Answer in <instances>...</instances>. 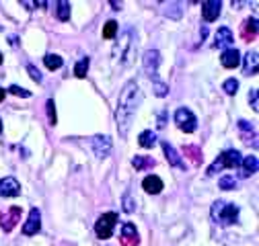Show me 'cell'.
<instances>
[{"instance_id": "29", "label": "cell", "mask_w": 259, "mask_h": 246, "mask_svg": "<svg viewBox=\"0 0 259 246\" xmlns=\"http://www.w3.org/2000/svg\"><path fill=\"white\" fill-rule=\"evenodd\" d=\"M222 90L226 92V95H237V90H239V80L229 78V80L222 84Z\"/></svg>"}, {"instance_id": "32", "label": "cell", "mask_w": 259, "mask_h": 246, "mask_svg": "<svg viewBox=\"0 0 259 246\" xmlns=\"http://www.w3.org/2000/svg\"><path fill=\"white\" fill-rule=\"evenodd\" d=\"M123 211H127V213L136 211V201L132 199V193H130V191L123 195Z\"/></svg>"}, {"instance_id": "37", "label": "cell", "mask_w": 259, "mask_h": 246, "mask_svg": "<svg viewBox=\"0 0 259 246\" xmlns=\"http://www.w3.org/2000/svg\"><path fill=\"white\" fill-rule=\"evenodd\" d=\"M158 128H165L167 126V111H160L158 113V123H156Z\"/></svg>"}, {"instance_id": "41", "label": "cell", "mask_w": 259, "mask_h": 246, "mask_svg": "<svg viewBox=\"0 0 259 246\" xmlns=\"http://www.w3.org/2000/svg\"><path fill=\"white\" fill-rule=\"evenodd\" d=\"M0 132H3V119H0Z\"/></svg>"}, {"instance_id": "42", "label": "cell", "mask_w": 259, "mask_h": 246, "mask_svg": "<svg viewBox=\"0 0 259 246\" xmlns=\"http://www.w3.org/2000/svg\"><path fill=\"white\" fill-rule=\"evenodd\" d=\"M0 64H3V53H0Z\"/></svg>"}, {"instance_id": "3", "label": "cell", "mask_w": 259, "mask_h": 246, "mask_svg": "<svg viewBox=\"0 0 259 246\" xmlns=\"http://www.w3.org/2000/svg\"><path fill=\"white\" fill-rule=\"evenodd\" d=\"M212 220L220 226H231L239 220V205L226 203V201H214L212 205Z\"/></svg>"}, {"instance_id": "6", "label": "cell", "mask_w": 259, "mask_h": 246, "mask_svg": "<svg viewBox=\"0 0 259 246\" xmlns=\"http://www.w3.org/2000/svg\"><path fill=\"white\" fill-rule=\"evenodd\" d=\"M175 123H177V128H179L181 132H185V134H193V132L198 130V119H196V115H193L189 109H185V107L177 109V113H175Z\"/></svg>"}, {"instance_id": "17", "label": "cell", "mask_w": 259, "mask_h": 246, "mask_svg": "<svg viewBox=\"0 0 259 246\" xmlns=\"http://www.w3.org/2000/svg\"><path fill=\"white\" fill-rule=\"evenodd\" d=\"M241 37H243L245 41H253V39L257 37V19H255V17L247 19V21L241 25Z\"/></svg>"}, {"instance_id": "30", "label": "cell", "mask_w": 259, "mask_h": 246, "mask_svg": "<svg viewBox=\"0 0 259 246\" xmlns=\"http://www.w3.org/2000/svg\"><path fill=\"white\" fill-rule=\"evenodd\" d=\"M115 33H117V23L115 21H107L105 27H103V37L111 39V37H115Z\"/></svg>"}, {"instance_id": "10", "label": "cell", "mask_w": 259, "mask_h": 246, "mask_svg": "<svg viewBox=\"0 0 259 246\" xmlns=\"http://www.w3.org/2000/svg\"><path fill=\"white\" fill-rule=\"evenodd\" d=\"M21 195V184L15 176H5L0 180V197H17Z\"/></svg>"}, {"instance_id": "5", "label": "cell", "mask_w": 259, "mask_h": 246, "mask_svg": "<svg viewBox=\"0 0 259 246\" xmlns=\"http://www.w3.org/2000/svg\"><path fill=\"white\" fill-rule=\"evenodd\" d=\"M115 224H117V213L115 211H109V213H103L99 220L95 222V232L99 238H111L113 230H115Z\"/></svg>"}, {"instance_id": "1", "label": "cell", "mask_w": 259, "mask_h": 246, "mask_svg": "<svg viewBox=\"0 0 259 246\" xmlns=\"http://www.w3.org/2000/svg\"><path fill=\"white\" fill-rule=\"evenodd\" d=\"M140 101H142V92H140L138 82L130 80L121 90L119 101H117V109H115V121H117V130L121 136H125L130 126H132Z\"/></svg>"}, {"instance_id": "36", "label": "cell", "mask_w": 259, "mask_h": 246, "mask_svg": "<svg viewBox=\"0 0 259 246\" xmlns=\"http://www.w3.org/2000/svg\"><path fill=\"white\" fill-rule=\"evenodd\" d=\"M249 103H251L253 111H259V103H257V88H253V90L249 92Z\"/></svg>"}, {"instance_id": "21", "label": "cell", "mask_w": 259, "mask_h": 246, "mask_svg": "<svg viewBox=\"0 0 259 246\" xmlns=\"http://www.w3.org/2000/svg\"><path fill=\"white\" fill-rule=\"evenodd\" d=\"M58 9H56V15H58V19L60 21H70V3H66V0H60V3L56 5Z\"/></svg>"}, {"instance_id": "25", "label": "cell", "mask_w": 259, "mask_h": 246, "mask_svg": "<svg viewBox=\"0 0 259 246\" xmlns=\"http://www.w3.org/2000/svg\"><path fill=\"white\" fill-rule=\"evenodd\" d=\"M44 61H46V66H48L50 70H58V68H62V64H64V59H62L60 55H56V53H48V55L44 57Z\"/></svg>"}, {"instance_id": "33", "label": "cell", "mask_w": 259, "mask_h": 246, "mask_svg": "<svg viewBox=\"0 0 259 246\" xmlns=\"http://www.w3.org/2000/svg\"><path fill=\"white\" fill-rule=\"evenodd\" d=\"M46 109H48V119H50V123H52V126H56V123H58V117H56V105H54V99H50V101L46 103Z\"/></svg>"}, {"instance_id": "34", "label": "cell", "mask_w": 259, "mask_h": 246, "mask_svg": "<svg viewBox=\"0 0 259 246\" xmlns=\"http://www.w3.org/2000/svg\"><path fill=\"white\" fill-rule=\"evenodd\" d=\"M9 92H13V95H17V97H23V99H29V97H31V92H29L27 88H21V86H17V84H13V86L9 88Z\"/></svg>"}, {"instance_id": "19", "label": "cell", "mask_w": 259, "mask_h": 246, "mask_svg": "<svg viewBox=\"0 0 259 246\" xmlns=\"http://www.w3.org/2000/svg\"><path fill=\"white\" fill-rule=\"evenodd\" d=\"M243 74L245 76H255L257 74V51H249L243 59Z\"/></svg>"}, {"instance_id": "8", "label": "cell", "mask_w": 259, "mask_h": 246, "mask_svg": "<svg viewBox=\"0 0 259 246\" xmlns=\"http://www.w3.org/2000/svg\"><path fill=\"white\" fill-rule=\"evenodd\" d=\"M19 222H21V207L19 205H13L11 209L0 213V226H3L5 232H11Z\"/></svg>"}, {"instance_id": "18", "label": "cell", "mask_w": 259, "mask_h": 246, "mask_svg": "<svg viewBox=\"0 0 259 246\" xmlns=\"http://www.w3.org/2000/svg\"><path fill=\"white\" fill-rule=\"evenodd\" d=\"M163 152H165V156H167V160H169V164L171 166H177V168H185V162L181 160V156L177 154V150L169 144V142H163Z\"/></svg>"}, {"instance_id": "13", "label": "cell", "mask_w": 259, "mask_h": 246, "mask_svg": "<svg viewBox=\"0 0 259 246\" xmlns=\"http://www.w3.org/2000/svg\"><path fill=\"white\" fill-rule=\"evenodd\" d=\"M233 41H235V35H233V31L229 29V27H220L218 31H216V41H214V47L218 49H224V47H231L233 45Z\"/></svg>"}, {"instance_id": "39", "label": "cell", "mask_w": 259, "mask_h": 246, "mask_svg": "<svg viewBox=\"0 0 259 246\" xmlns=\"http://www.w3.org/2000/svg\"><path fill=\"white\" fill-rule=\"evenodd\" d=\"M5 95H7V90H5V88H0V103L5 101Z\"/></svg>"}, {"instance_id": "16", "label": "cell", "mask_w": 259, "mask_h": 246, "mask_svg": "<svg viewBox=\"0 0 259 246\" xmlns=\"http://www.w3.org/2000/svg\"><path fill=\"white\" fill-rule=\"evenodd\" d=\"M142 189L150 195H158L163 191V180H160L156 174H148L144 180H142Z\"/></svg>"}, {"instance_id": "11", "label": "cell", "mask_w": 259, "mask_h": 246, "mask_svg": "<svg viewBox=\"0 0 259 246\" xmlns=\"http://www.w3.org/2000/svg\"><path fill=\"white\" fill-rule=\"evenodd\" d=\"M91 144H93V150H95V154L99 158H105L107 154L111 152V140L107 136H95L91 140Z\"/></svg>"}, {"instance_id": "26", "label": "cell", "mask_w": 259, "mask_h": 246, "mask_svg": "<svg viewBox=\"0 0 259 246\" xmlns=\"http://www.w3.org/2000/svg\"><path fill=\"white\" fill-rule=\"evenodd\" d=\"M218 184H220V189L231 191V189H237V178L231 176V174H226V176H222V178L218 180Z\"/></svg>"}, {"instance_id": "9", "label": "cell", "mask_w": 259, "mask_h": 246, "mask_svg": "<svg viewBox=\"0 0 259 246\" xmlns=\"http://www.w3.org/2000/svg\"><path fill=\"white\" fill-rule=\"evenodd\" d=\"M39 228H41V213H39L37 207H33L29 211V218H27V222L23 226V234L25 236H33V234L39 232Z\"/></svg>"}, {"instance_id": "27", "label": "cell", "mask_w": 259, "mask_h": 246, "mask_svg": "<svg viewBox=\"0 0 259 246\" xmlns=\"http://www.w3.org/2000/svg\"><path fill=\"white\" fill-rule=\"evenodd\" d=\"M185 154H189L193 164H200L202 162V150L198 146H185Z\"/></svg>"}, {"instance_id": "20", "label": "cell", "mask_w": 259, "mask_h": 246, "mask_svg": "<svg viewBox=\"0 0 259 246\" xmlns=\"http://www.w3.org/2000/svg\"><path fill=\"white\" fill-rule=\"evenodd\" d=\"M239 166H241V176H251V174H255V172H257V166H259L257 156H245Z\"/></svg>"}, {"instance_id": "40", "label": "cell", "mask_w": 259, "mask_h": 246, "mask_svg": "<svg viewBox=\"0 0 259 246\" xmlns=\"http://www.w3.org/2000/svg\"><path fill=\"white\" fill-rule=\"evenodd\" d=\"M111 7H113L115 11H119V9H121V5H119V3H111Z\"/></svg>"}, {"instance_id": "14", "label": "cell", "mask_w": 259, "mask_h": 246, "mask_svg": "<svg viewBox=\"0 0 259 246\" xmlns=\"http://www.w3.org/2000/svg\"><path fill=\"white\" fill-rule=\"evenodd\" d=\"M220 9H222V5L218 3V0H206V3H202V17L208 23H212L220 17Z\"/></svg>"}, {"instance_id": "2", "label": "cell", "mask_w": 259, "mask_h": 246, "mask_svg": "<svg viewBox=\"0 0 259 246\" xmlns=\"http://www.w3.org/2000/svg\"><path fill=\"white\" fill-rule=\"evenodd\" d=\"M136 47H138V37H136V33H134L132 29H125L123 35H121L119 41H117V45L113 47V55L121 61V64H127V61L132 59Z\"/></svg>"}, {"instance_id": "7", "label": "cell", "mask_w": 259, "mask_h": 246, "mask_svg": "<svg viewBox=\"0 0 259 246\" xmlns=\"http://www.w3.org/2000/svg\"><path fill=\"white\" fill-rule=\"evenodd\" d=\"M142 64H144V72L150 76L152 82L158 80V64H160V53L156 49H148L142 57Z\"/></svg>"}, {"instance_id": "28", "label": "cell", "mask_w": 259, "mask_h": 246, "mask_svg": "<svg viewBox=\"0 0 259 246\" xmlns=\"http://www.w3.org/2000/svg\"><path fill=\"white\" fill-rule=\"evenodd\" d=\"M239 130L243 132V138H245V142H249V138H251V136L255 138V130L249 126V121L241 119V121H239Z\"/></svg>"}, {"instance_id": "12", "label": "cell", "mask_w": 259, "mask_h": 246, "mask_svg": "<svg viewBox=\"0 0 259 246\" xmlns=\"http://www.w3.org/2000/svg\"><path fill=\"white\" fill-rule=\"evenodd\" d=\"M138 240H140V238H138L136 226L130 224V222H125V224L121 226V244H123V246H136Z\"/></svg>"}, {"instance_id": "22", "label": "cell", "mask_w": 259, "mask_h": 246, "mask_svg": "<svg viewBox=\"0 0 259 246\" xmlns=\"http://www.w3.org/2000/svg\"><path fill=\"white\" fill-rule=\"evenodd\" d=\"M138 144H140L142 148H152V146L156 144V134H154V132H150V130L142 132V134H140V138H138Z\"/></svg>"}, {"instance_id": "24", "label": "cell", "mask_w": 259, "mask_h": 246, "mask_svg": "<svg viewBox=\"0 0 259 246\" xmlns=\"http://www.w3.org/2000/svg\"><path fill=\"white\" fill-rule=\"evenodd\" d=\"M89 66H91V59H89V57H80V59L76 61V66H74V74H76L78 78H84L87 72H89Z\"/></svg>"}, {"instance_id": "38", "label": "cell", "mask_w": 259, "mask_h": 246, "mask_svg": "<svg viewBox=\"0 0 259 246\" xmlns=\"http://www.w3.org/2000/svg\"><path fill=\"white\" fill-rule=\"evenodd\" d=\"M200 35H202V41H204V39L208 37V29H206V27H202V31H200Z\"/></svg>"}, {"instance_id": "31", "label": "cell", "mask_w": 259, "mask_h": 246, "mask_svg": "<svg viewBox=\"0 0 259 246\" xmlns=\"http://www.w3.org/2000/svg\"><path fill=\"white\" fill-rule=\"evenodd\" d=\"M152 88H154V95H156V97H167V95H169V86H167L165 82H160V80L152 82Z\"/></svg>"}, {"instance_id": "4", "label": "cell", "mask_w": 259, "mask_h": 246, "mask_svg": "<svg viewBox=\"0 0 259 246\" xmlns=\"http://www.w3.org/2000/svg\"><path fill=\"white\" fill-rule=\"evenodd\" d=\"M241 160H243V156H241L239 150H235V148L224 150L220 156L214 160V164L208 166V172H206V174L212 176V174H216V172H220V170H224V168H237V166L241 164Z\"/></svg>"}, {"instance_id": "35", "label": "cell", "mask_w": 259, "mask_h": 246, "mask_svg": "<svg viewBox=\"0 0 259 246\" xmlns=\"http://www.w3.org/2000/svg\"><path fill=\"white\" fill-rule=\"evenodd\" d=\"M27 72H29V76H31V78H33L35 82H41V80H44L41 72H39V70H37V68H35L33 64H27Z\"/></svg>"}, {"instance_id": "15", "label": "cell", "mask_w": 259, "mask_h": 246, "mask_svg": "<svg viewBox=\"0 0 259 246\" xmlns=\"http://www.w3.org/2000/svg\"><path fill=\"white\" fill-rule=\"evenodd\" d=\"M220 64L224 68H237L241 64V53L237 47H229L222 51V57H220Z\"/></svg>"}, {"instance_id": "23", "label": "cell", "mask_w": 259, "mask_h": 246, "mask_svg": "<svg viewBox=\"0 0 259 246\" xmlns=\"http://www.w3.org/2000/svg\"><path fill=\"white\" fill-rule=\"evenodd\" d=\"M132 166L136 170H144V168H152L154 166V160L148 158V156H134L132 158Z\"/></svg>"}]
</instances>
